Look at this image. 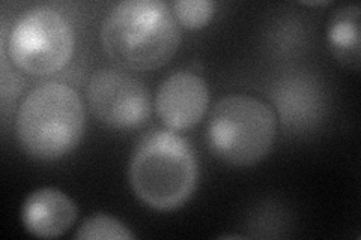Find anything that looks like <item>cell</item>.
I'll use <instances>...</instances> for the list:
<instances>
[{"mask_svg": "<svg viewBox=\"0 0 361 240\" xmlns=\"http://www.w3.org/2000/svg\"><path fill=\"white\" fill-rule=\"evenodd\" d=\"M101 42L111 61L126 70L154 71L176 54L180 29L161 0H126L106 15Z\"/></svg>", "mask_w": 361, "mask_h": 240, "instance_id": "6da1fadb", "label": "cell"}, {"mask_svg": "<svg viewBox=\"0 0 361 240\" xmlns=\"http://www.w3.org/2000/svg\"><path fill=\"white\" fill-rule=\"evenodd\" d=\"M128 177L142 203L155 210H175L193 196L199 164L184 137L171 130L154 131L134 151Z\"/></svg>", "mask_w": 361, "mask_h": 240, "instance_id": "7a4b0ae2", "label": "cell"}, {"mask_svg": "<svg viewBox=\"0 0 361 240\" xmlns=\"http://www.w3.org/2000/svg\"><path fill=\"white\" fill-rule=\"evenodd\" d=\"M80 96L70 86L44 83L21 101L16 118L17 140L38 161H58L71 153L85 134Z\"/></svg>", "mask_w": 361, "mask_h": 240, "instance_id": "3957f363", "label": "cell"}, {"mask_svg": "<svg viewBox=\"0 0 361 240\" xmlns=\"http://www.w3.org/2000/svg\"><path fill=\"white\" fill-rule=\"evenodd\" d=\"M277 135L274 110L248 95H229L214 107L208 123L211 152L232 167H252L269 153Z\"/></svg>", "mask_w": 361, "mask_h": 240, "instance_id": "277c9868", "label": "cell"}, {"mask_svg": "<svg viewBox=\"0 0 361 240\" xmlns=\"http://www.w3.org/2000/svg\"><path fill=\"white\" fill-rule=\"evenodd\" d=\"M75 32L62 13L49 6L26 11L8 37V56L29 75H50L70 63Z\"/></svg>", "mask_w": 361, "mask_h": 240, "instance_id": "5b68a950", "label": "cell"}, {"mask_svg": "<svg viewBox=\"0 0 361 240\" xmlns=\"http://www.w3.org/2000/svg\"><path fill=\"white\" fill-rule=\"evenodd\" d=\"M87 104L106 127L137 130L151 118V95L146 86L128 72L103 68L89 80Z\"/></svg>", "mask_w": 361, "mask_h": 240, "instance_id": "8992f818", "label": "cell"}, {"mask_svg": "<svg viewBox=\"0 0 361 240\" xmlns=\"http://www.w3.org/2000/svg\"><path fill=\"white\" fill-rule=\"evenodd\" d=\"M208 104L209 90L205 80L188 71L169 75L155 96L158 118L173 132L193 128L205 116Z\"/></svg>", "mask_w": 361, "mask_h": 240, "instance_id": "52a82bcc", "label": "cell"}, {"mask_svg": "<svg viewBox=\"0 0 361 240\" xmlns=\"http://www.w3.org/2000/svg\"><path fill=\"white\" fill-rule=\"evenodd\" d=\"M75 220V203L56 188L33 191L21 208V221L26 232L39 239L62 236L70 230Z\"/></svg>", "mask_w": 361, "mask_h": 240, "instance_id": "ba28073f", "label": "cell"}, {"mask_svg": "<svg viewBox=\"0 0 361 240\" xmlns=\"http://www.w3.org/2000/svg\"><path fill=\"white\" fill-rule=\"evenodd\" d=\"M274 104L280 111L281 120L290 127H309L319 119L322 99L318 87L310 80L289 77L276 84Z\"/></svg>", "mask_w": 361, "mask_h": 240, "instance_id": "9c48e42d", "label": "cell"}, {"mask_svg": "<svg viewBox=\"0 0 361 240\" xmlns=\"http://www.w3.org/2000/svg\"><path fill=\"white\" fill-rule=\"evenodd\" d=\"M329 42L336 59L346 66L360 68V6L346 5L333 14L329 26Z\"/></svg>", "mask_w": 361, "mask_h": 240, "instance_id": "30bf717a", "label": "cell"}, {"mask_svg": "<svg viewBox=\"0 0 361 240\" xmlns=\"http://www.w3.org/2000/svg\"><path fill=\"white\" fill-rule=\"evenodd\" d=\"M77 240H128L134 239L130 228L110 215H92L75 234Z\"/></svg>", "mask_w": 361, "mask_h": 240, "instance_id": "8fae6325", "label": "cell"}, {"mask_svg": "<svg viewBox=\"0 0 361 240\" xmlns=\"http://www.w3.org/2000/svg\"><path fill=\"white\" fill-rule=\"evenodd\" d=\"M216 5L209 0H176L172 13L180 26L187 29L205 27L214 17Z\"/></svg>", "mask_w": 361, "mask_h": 240, "instance_id": "7c38bea8", "label": "cell"}, {"mask_svg": "<svg viewBox=\"0 0 361 240\" xmlns=\"http://www.w3.org/2000/svg\"><path fill=\"white\" fill-rule=\"evenodd\" d=\"M306 4H307V5H313V6H314V5H329L330 2H306Z\"/></svg>", "mask_w": 361, "mask_h": 240, "instance_id": "4fadbf2b", "label": "cell"}]
</instances>
